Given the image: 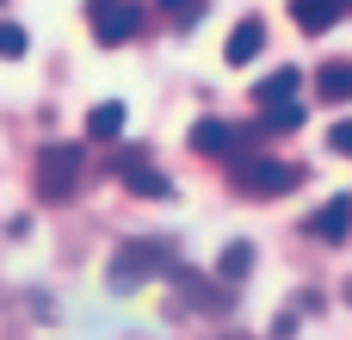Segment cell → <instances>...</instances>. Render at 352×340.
<instances>
[{
	"mask_svg": "<svg viewBox=\"0 0 352 340\" xmlns=\"http://www.w3.org/2000/svg\"><path fill=\"white\" fill-rule=\"evenodd\" d=\"M297 87H303V68H272L266 81H254V99H260V105H272V99H291Z\"/></svg>",
	"mask_w": 352,
	"mask_h": 340,
	"instance_id": "12",
	"label": "cell"
},
{
	"mask_svg": "<svg viewBox=\"0 0 352 340\" xmlns=\"http://www.w3.org/2000/svg\"><path fill=\"white\" fill-rule=\"evenodd\" d=\"M111 173H118V180H124L136 198H167V192H173V186H167V173H161V167H155L142 149H124V155L111 161Z\"/></svg>",
	"mask_w": 352,
	"mask_h": 340,
	"instance_id": "5",
	"label": "cell"
},
{
	"mask_svg": "<svg viewBox=\"0 0 352 340\" xmlns=\"http://www.w3.org/2000/svg\"><path fill=\"white\" fill-rule=\"evenodd\" d=\"M260 43H266V25H260V19H241V25L229 31V50H223V56H229L235 68H248V62L260 56Z\"/></svg>",
	"mask_w": 352,
	"mask_h": 340,
	"instance_id": "10",
	"label": "cell"
},
{
	"mask_svg": "<svg viewBox=\"0 0 352 340\" xmlns=\"http://www.w3.org/2000/svg\"><path fill=\"white\" fill-rule=\"evenodd\" d=\"M87 136H93V142H111V136H124V105H118V99L93 105V111H87Z\"/></svg>",
	"mask_w": 352,
	"mask_h": 340,
	"instance_id": "13",
	"label": "cell"
},
{
	"mask_svg": "<svg viewBox=\"0 0 352 340\" xmlns=\"http://www.w3.org/2000/svg\"><path fill=\"white\" fill-rule=\"evenodd\" d=\"M167 279H173V291H179L186 310H204V316H223V310H229V291L210 285L204 273H192V266H167Z\"/></svg>",
	"mask_w": 352,
	"mask_h": 340,
	"instance_id": "6",
	"label": "cell"
},
{
	"mask_svg": "<svg viewBox=\"0 0 352 340\" xmlns=\"http://www.w3.org/2000/svg\"><path fill=\"white\" fill-rule=\"evenodd\" d=\"M167 248L161 242H130V248H118V260L105 266V291H118V297H130V291H142L148 279H167Z\"/></svg>",
	"mask_w": 352,
	"mask_h": 340,
	"instance_id": "1",
	"label": "cell"
},
{
	"mask_svg": "<svg viewBox=\"0 0 352 340\" xmlns=\"http://www.w3.org/2000/svg\"><path fill=\"white\" fill-rule=\"evenodd\" d=\"M254 260H260V254H254V242H229V248H223V260H217V279H223V285H241V279L254 273Z\"/></svg>",
	"mask_w": 352,
	"mask_h": 340,
	"instance_id": "11",
	"label": "cell"
},
{
	"mask_svg": "<svg viewBox=\"0 0 352 340\" xmlns=\"http://www.w3.org/2000/svg\"><path fill=\"white\" fill-rule=\"evenodd\" d=\"M316 93L328 99V105H340L352 93V62H322V74H316Z\"/></svg>",
	"mask_w": 352,
	"mask_h": 340,
	"instance_id": "15",
	"label": "cell"
},
{
	"mask_svg": "<svg viewBox=\"0 0 352 340\" xmlns=\"http://www.w3.org/2000/svg\"><path fill=\"white\" fill-rule=\"evenodd\" d=\"M328 149L346 155V149H352V124H334V130H328Z\"/></svg>",
	"mask_w": 352,
	"mask_h": 340,
	"instance_id": "18",
	"label": "cell"
},
{
	"mask_svg": "<svg viewBox=\"0 0 352 340\" xmlns=\"http://www.w3.org/2000/svg\"><path fill=\"white\" fill-rule=\"evenodd\" d=\"M346 229H352V198H346V192H334V198L309 217V235H322V242H346Z\"/></svg>",
	"mask_w": 352,
	"mask_h": 340,
	"instance_id": "9",
	"label": "cell"
},
{
	"mask_svg": "<svg viewBox=\"0 0 352 340\" xmlns=\"http://www.w3.org/2000/svg\"><path fill=\"white\" fill-rule=\"evenodd\" d=\"M303 118H309V111H303L297 99H272L266 118H260V130H266V136H285V130H303Z\"/></svg>",
	"mask_w": 352,
	"mask_h": 340,
	"instance_id": "14",
	"label": "cell"
},
{
	"mask_svg": "<svg viewBox=\"0 0 352 340\" xmlns=\"http://www.w3.org/2000/svg\"><path fill=\"white\" fill-rule=\"evenodd\" d=\"M352 12V0H291V19L309 31V37H322V31H334L340 19Z\"/></svg>",
	"mask_w": 352,
	"mask_h": 340,
	"instance_id": "8",
	"label": "cell"
},
{
	"mask_svg": "<svg viewBox=\"0 0 352 340\" xmlns=\"http://www.w3.org/2000/svg\"><path fill=\"white\" fill-rule=\"evenodd\" d=\"M0 56H25V31L12 19H0Z\"/></svg>",
	"mask_w": 352,
	"mask_h": 340,
	"instance_id": "16",
	"label": "cell"
},
{
	"mask_svg": "<svg viewBox=\"0 0 352 340\" xmlns=\"http://www.w3.org/2000/svg\"><path fill=\"white\" fill-rule=\"evenodd\" d=\"M229 180H235V192H248V198H285L291 186H303V167H297V161H272V155H254V161H235Z\"/></svg>",
	"mask_w": 352,
	"mask_h": 340,
	"instance_id": "2",
	"label": "cell"
},
{
	"mask_svg": "<svg viewBox=\"0 0 352 340\" xmlns=\"http://www.w3.org/2000/svg\"><path fill=\"white\" fill-rule=\"evenodd\" d=\"M186 142H192L198 155H241V130L223 124V118H198V124L186 130Z\"/></svg>",
	"mask_w": 352,
	"mask_h": 340,
	"instance_id": "7",
	"label": "cell"
},
{
	"mask_svg": "<svg viewBox=\"0 0 352 340\" xmlns=\"http://www.w3.org/2000/svg\"><path fill=\"white\" fill-rule=\"evenodd\" d=\"M74 186H80V149L74 142H50L37 155V192L43 198H68Z\"/></svg>",
	"mask_w": 352,
	"mask_h": 340,
	"instance_id": "3",
	"label": "cell"
},
{
	"mask_svg": "<svg viewBox=\"0 0 352 340\" xmlns=\"http://www.w3.org/2000/svg\"><path fill=\"white\" fill-rule=\"evenodd\" d=\"M155 6H161V12H173L179 25H192V12H198V0H155Z\"/></svg>",
	"mask_w": 352,
	"mask_h": 340,
	"instance_id": "17",
	"label": "cell"
},
{
	"mask_svg": "<svg viewBox=\"0 0 352 340\" xmlns=\"http://www.w3.org/2000/svg\"><path fill=\"white\" fill-rule=\"evenodd\" d=\"M87 25H93L99 43H130L136 25H142V12H136L130 0H93V6H87Z\"/></svg>",
	"mask_w": 352,
	"mask_h": 340,
	"instance_id": "4",
	"label": "cell"
}]
</instances>
